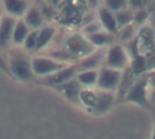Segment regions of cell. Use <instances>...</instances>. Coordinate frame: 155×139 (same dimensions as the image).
<instances>
[{"instance_id": "3957f363", "label": "cell", "mask_w": 155, "mask_h": 139, "mask_svg": "<svg viewBox=\"0 0 155 139\" xmlns=\"http://www.w3.org/2000/svg\"><path fill=\"white\" fill-rule=\"evenodd\" d=\"M106 62L109 68L117 70L124 67L127 62V56L124 48L120 45L113 46L107 53Z\"/></svg>"}, {"instance_id": "9a60e30c", "label": "cell", "mask_w": 155, "mask_h": 139, "mask_svg": "<svg viewBox=\"0 0 155 139\" xmlns=\"http://www.w3.org/2000/svg\"><path fill=\"white\" fill-rule=\"evenodd\" d=\"M98 78V73L94 70H87L82 72L78 76V79L81 83L85 85H90L94 83Z\"/></svg>"}, {"instance_id": "52a82bcc", "label": "cell", "mask_w": 155, "mask_h": 139, "mask_svg": "<svg viewBox=\"0 0 155 139\" xmlns=\"http://www.w3.org/2000/svg\"><path fill=\"white\" fill-rule=\"evenodd\" d=\"M120 79V73L116 69L104 68L101 71L98 77V84L101 87L110 89L115 86Z\"/></svg>"}, {"instance_id": "5bb4252c", "label": "cell", "mask_w": 155, "mask_h": 139, "mask_svg": "<svg viewBox=\"0 0 155 139\" xmlns=\"http://www.w3.org/2000/svg\"><path fill=\"white\" fill-rule=\"evenodd\" d=\"M103 6L106 7L113 13L128 7V0H102Z\"/></svg>"}, {"instance_id": "6da1fadb", "label": "cell", "mask_w": 155, "mask_h": 139, "mask_svg": "<svg viewBox=\"0 0 155 139\" xmlns=\"http://www.w3.org/2000/svg\"><path fill=\"white\" fill-rule=\"evenodd\" d=\"M30 65L32 71L37 75H47L61 71L64 68V66L62 63L45 57H35Z\"/></svg>"}, {"instance_id": "ac0fdd59", "label": "cell", "mask_w": 155, "mask_h": 139, "mask_svg": "<svg viewBox=\"0 0 155 139\" xmlns=\"http://www.w3.org/2000/svg\"><path fill=\"white\" fill-rule=\"evenodd\" d=\"M111 100L112 98L109 96H101L98 99H97V108L98 109H102V110H105L107 108H109L110 105H111Z\"/></svg>"}, {"instance_id": "7a4b0ae2", "label": "cell", "mask_w": 155, "mask_h": 139, "mask_svg": "<svg viewBox=\"0 0 155 139\" xmlns=\"http://www.w3.org/2000/svg\"><path fill=\"white\" fill-rule=\"evenodd\" d=\"M17 18L3 13L0 18V48L5 47L10 42H12V35L14 26Z\"/></svg>"}, {"instance_id": "4fadbf2b", "label": "cell", "mask_w": 155, "mask_h": 139, "mask_svg": "<svg viewBox=\"0 0 155 139\" xmlns=\"http://www.w3.org/2000/svg\"><path fill=\"white\" fill-rule=\"evenodd\" d=\"M145 83H139L129 93L127 99L130 101L137 102L139 104H143L145 101Z\"/></svg>"}, {"instance_id": "7402d4cb", "label": "cell", "mask_w": 155, "mask_h": 139, "mask_svg": "<svg viewBox=\"0 0 155 139\" xmlns=\"http://www.w3.org/2000/svg\"><path fill=\"white\" fill-rule=\"evenodd\" d=\"M38 2H40V3H45V2H46V1H48V0H37Z\"/></svg>"}, {"instance_id": "44dd1931", "label": "cell", "mask_w": 155, "mask_h": 139, "mask_svg": "<svg viewBox=\"0 0 155 139\" xmlns=\"http://www.w3.org/2000/svg\"><path fill=\"white\" fill-rule=\"evenodd\" d=\"M3 13H4V11H3L2 5H1V2H0V18H1V16H2V15H3Z\"/></svg>"}, {"instance_id": "2e32d148", "label": "cell", "mask_w": 155, "mask_h": 139, "mask_svg": "<svg viewBox=\"0 0 155 139\" xmlns=\"http://www.w3.org/2000/svg\"><path fill=\"white\" fill-rule=\"evenodd\" d=\"M38 30H31L24 41V46L27 50H32L35 48L36 39H37Z\"/></svg>"}, {"instance_id": "9c48e42d", "label": "cell", "mask_w": 155, "mask_h": 139, "mask_svg": "<svg viewBox=\"0 0 155 139\" xmlns=\"http://www.w3.org/2000/svg\"><path fill=\"white\" fill-rule=\"evenodd\" d=\"M31 30L26 25L23 18H17L14 26L13 35H12V42L15 45H22L27 35Z\"/></svg>"}, {"instance_id": "ba28073f", "label": "cell", "mask_w": 155, "mask_h": 139, "mask_svg": "<svg viewBox=\"0 0 155 139\" xmlns=\"http://www.w3.org/2000/svg\"><path fill=\"white\" fill-rule=\"evenodd\" d=\"M11 71L15 76L24 80L28 79L32 74L30 63L23 58H15L12 62Z\"/></svg>"}, {"instance_id": "ffe728a7", "label": "cell", "mask_w": 155, "mask_h": 139, "mask_svg": "<svg viewBox=\"0 0 155 139\" xmlns=\"http://www.w3.org/2000/svg\"><path fill=\"white\" fill-rule=\"evenodd\" d=\"M0 66H1V68H2V69H4L5 71H7V68H6V66H5L4 65V63L1 61V59H0Z\"/></svg>"}, {"instance_id": "277c9868", "label": "cell", "mask_w": 155, "mask_h": 139, "mask_svg": "<svg viewBox=\"0 0 155 139\" xmlns=\"http://www.w3.org/2000/svg\"><path fill=\"white\" fill-rule=\"evenodd\" d=\"M97 12V19L101 24L103 29L110 34L116 35L118 33L117 23L115 20L114 13L107 9L106 7L101 5Z\"/></svg>"}, {"instance_id": "30bf717a", "label": "cell", "mask_w": 155, "mask_h": 139, "mask_svg": "<svg viewBox=\"0 0 155 139\" xmlns=\"http://www.w3.org/2000/svg\"><path fill=\"white\" fill-rule=\"evenodd\" d=\"M115 20L117 23L118 31L131 24H134V11L130 8L129 6L126 8H124L122 10H119L114 13Z\"/></svg>"}, {"instance_id": "d6986e66", "label": "cell", "mask_w": 155, "mask_h": 139, "mask_svg": "<svg viewBox=\"0 0 155 139\" xmlns=\"http://www.w3.org/2000/svg\"><path fill=\"white\" fill-rule=\"evenodd\" d=\"M85 3L91 11L96 12L101 6L102 0H85Z\"/></svg>"}, {"instance_id": "7c38bea8", "label": "cell", "mask_w": 155, "mask_h": 139, "mask_svg": "<svg viewBox=\"0 0 155 139\" xmlns=\"http://www.w3.org/2000/svg\"><path fill=\"white\" fill-rule=\"evenodd\" d=\"M113 36H114L113 34H110V33H108L106 31L104 32L102 30V31L88 35L87 38H88V40L90 41L91 44H93L94 46H105V45L110 44L112 42Z\"/></svg>"}, {"instance_id": "8fae6325", "label": "cell", "mask_w": 155, "mask_h": 139, "mask_svg": "<svg viewBox=\"0 0 155 139\" xmlns=\"http://www.w3.org/2000/svg\"><path fill=\"white\" fill-rule=\"evenodd\" d=\"M54 27L50 25H44L42 28L38 30L37 34V39H36V45L35 48L36 50H40L44 48L53 38L54 35Z\"/></svg>"}, {"instance_id": "5b68a950", "label": "cell", "mask_w": 155, "mask_h": 139, "mask_svg": "<svg viewBox=\"0 0 155 139\" xmlns=\"http://www.w3.org/2000/svg\"><path fill=\"white\" fill-rule=\"evenodd\" d=\"M3 11L15 18H22L29 7L28 0H0Z\"/></svg>"}, {"instance_id": "e0dca14e", "label": "cell", "mask_w": 155, "mask_h": 139, "mask_svg": "<svg viewBox=\"0 0 155 139\" xmlns=\"http://www.w3.org/2000/svg\"><path fill=\"white\" fill-rule=\"evenodd\" d=\"M147 17H148V11L144 7H142V8L134 11V23L142 24V23H143L147 19Z\"/></svg>"}, {"instance_id": "8992f818", "label": "cell", "mask_w": 155, "mask_h": 139, "mask_svg": "<svg viewBox=\"0 0 155 139\" xmlns=\"http://www.w3.org/2000/svg\"><path fill=\"white\" fill-rule=\"evenodd\" d=\"M30 30H39L45 25V19L37 6H29L22 17Z\"/></svg>"}]
</instances>
